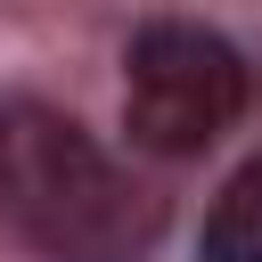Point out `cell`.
Here are the masks:
<instances>
[{"label": "cell", "mask_w": 262, "mask_h": 262, "mask_svg": "<svg viewBox=\"0 0 262 262\" xmlns=\"http://www.w3.org/2000/svg\"><path fill=\"white\" fill-rule=\"evenodd\" d=\"M196 254H205V262H262V156L237 164V172L221 180V196L205 205Z\"/></svg>", "instance_id": "cell-3"}, {"label": "cell", "mask_w": 262, "mask_h": 262, "mask_svg": "<svg viewBox=\"0 0 262 262\" xmlns=\"http://www.w3.org/2000/svg\"><path fill=\"white\" fill-rule=\"evenodd\" d=\"M246 106V66L221 33L205 25H147L123 66V123L156 156H196L213 147Z\"/></svg>", "instance_id": "cell-2"}, {"label": "cell", "mask_w": 262, "mask_h": 262, "mask_svg": "<svg viewBox=\"0 0 262 262\" xmlns=\"http://www.w3.org/2000/svg\"><path fill=\"white\" fill-rule=\"evenodd\" d=\"M0 213L49 262H139L164 237L156 188L49 106H0Z\"/></svg>", "instance_id": "cell-1"}]
</instances>
